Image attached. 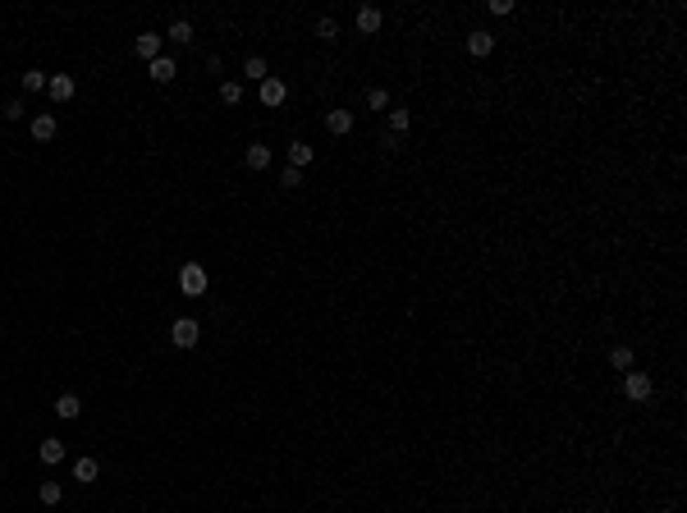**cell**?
I'll return each instance as SVG.
<instances>
[{"label":"cell","instance_id":"24","mask_svg":"<svg viewBox=\"0 0 687 513\" xmlns=\"http://www.w3.org/2000/svg\"><path fill=\"white\" fill-rule=\"evenodd\" d=\"M316 37H321V41H335V37H339V23H335V19H316Z\"/></svg>","mask_w":687,"mask_h":513},{"label":"cell","instance_id":"14","mask_svg":"<svg viewBox=\"0 0 687 513\" xmlns=\"http://www.w3.org/2000/svg\"><path fill=\"white\" fill-rule=\"evenodd\" d=\"M97 477H101V463H97V458H78V463H74V481L92 486Z\"/></svg>","mask_w":687,"mask_h":513},{"label":"cell","instance_id":"4","mask_svg":"<svg viewBox=\"0 0 687 513\" xmlns=\"http://www.w3.org/2000/svg\"><path fill=\"white\" fill-rule=\"evenodd\" d=\"M257 97H262V106H284L289 88H284L280 78H262V83H257Z\"/></svg>","mask_w":687,"mask_h":513},{"label":"cell","instance_id":"2","mask_svg":"<svg viewBox=\"0 0 687 513\" xmlns=\"http://www.w3.org/2000/svg\"><path fill=\"white\" fill-rule=\"evenodd\" d=\"M623 394H628L632 404H646V399L655 394V380H651L646 371H623Z\"/></svg>","mask_w":687,"mask_h":513},{"label":"cell","instance_id":"27","mask_svg":"<svg viewBox=\"0 0 687 513\" xmlns=\"http://www.w3.org/2000/svg\"><path fill=\"white\" fill-rule=\"evenodd\" d=\"M280 184H284V188H298V184H302V170H293V165H289V170L280 175Z\"/></svg>","mask_w":687,"mask_h":513},{"label":"cell","instance_id":"15","mask_svg":"<svg viewBox=\"0 0 687 513\" xmlns=\"http://www.w3.org/2000/svg\"><path fill=\"white\" fill-rule=\"evenodd\" d=\"M55 133H60L55 115H37V119H32V138H37V142H51Z\"/></svg>","mask_w":687,"mask_h":513},{"label":"cell","instance_id":"23","mask_svg":"<svg viewBox=\"0 0 687 513\" xmlns=\"http://www.w3.org/2000/svg\"><path fill=\"white\" fill-rule=\"evenodd\" d=\"M60 495H65V491H60V481H41L37 486V500L41 504H60Z\"/></svg>","mask_w":687,"mask_h":513},{"label":"cell","instance_id":"22","mask_svg":"<svg viewBox=\"0 0 687 513\" xmlns=\"http://www.w3.org/2000/svg\"><path fill=\"white\" fill-rule=\"evenodd\" d=\"M220 101H225V106H239V101H243V83L225 78V83H220Z\"/></svg>","mask_w":687,"mask_h":513},{"label":"cell","instance_id":"6","mask_svg":"<svg viewBox=\"0 0 687 513\" xmlns=\"http://www.w3.org/2000/svg\"><path fill=\"white\" fill-rule=\"evenodd\" d=\"M46 92H51V101H74V74H51V83H46Z\"/></svg>","mask_w":687,"mask_h":513},{"label":"cell","instance_id":"28","mask_svg":"<svg viewBox=\"0 0 687 513\" xmlns=\"http://www.w3.org/2000/svg\"><path fill=\"white\" fill-rule=\"evenodd\" d=\"M491 14H500V19H504V14H513V0H491Z\"/></svg>","mask_w":687,"mask_h":513},{"label":"cell","instance_id":"21","mask_svg":"<svg viewBox=\"0 0 687 513\" xmlns=\"http://www.w3.org/2000/svg\"><path fill=\"white\" fill-rule=\"evenodd\" d=\"M408 128H413V110H389V133H408Z\"/></svg>","mask_w":687,"mask_h":513},{"label":"cell","instance_id":"10","mask_svg":"<svg viewBox=\"0 0 687 513\" xmlns=\"http://www.w3.org/2000/svg\"><path fill=\"white\" fill-rule=\"evenodd\" d=\"M37 458H41V463H46V467H55L60 458H65V440L46 436V440H41V445H37Z\"/></svg>","mask_w":687,"mask_h":513},{"label":"cell","instance_id":"18","mask_svg":"<svg viewBox=\"0 0 687 513\" xmlns=\"http://www.w3.org/2000/svg\"><path fill=\"white\" fill-rule=\"evenodd\" d=\"M610 367L614 371H632V349H628V344H614V349H610Z\"/></svg>","mask_w":687,"mask_h":513},{"label":"cell","instance_id":"11","mask_svg":"<svg viewBox=\"0 0 687 513\" xmlns=\"http://www.w3.org/2000/svg\"><path fill=\"white\" fill-rule=\"evenodd\" d=\"M243 165H248V170H271V147L252 142L248 152H243Z\"/></svg>","mask_w":687,"mask_h":513},{"label":"cell","instance_id":"16","mask_svg":"<svg viewBox=\"0 0 687 513\" xmlns=\"http://www.w3.org/2000/svg\"><path fill=\"white\" fill-rule=\"evenodd\" d=\"M243 78L262 83V78H271V69H266V60H262V55H248V60H243Z\"/></svg>","mask_w":687,"mask_h":513},{"label":"cell","instance_id":"20","mask_svg":"<svg viewBox=\"0 0 687 513\" xmlns=\"http://www.w3.org/2000/svg\"><path fill=\"white\" fill-rule=\"evenodd\" d=\"M312 156H316V152H312L307 142H293V147H289V165H293V170H302V165H312Z\"/></svg>","mask_w":687,"mask_h":513},{"label":"cell","instance_id":"13","mask_svg":"<svg viewBox=\"0 0 687 513\" xmlns=\"http://www.w3.org/2000/svg\"><path fill=\"white\" fill-rule=\"evenodd\" d=\"M353 23H358V32H362V37H371V32H380V10H371V5H362V10H358V19H353Z\"/></svg>","mask_w":687,"mask_h":513},{"label":"cell","instance_id":"25","mask_svg":"<svg viewBox=\"0 0 687 513\" xmlns=\"http://www.w3.org/2000/svg\"><path fill=\"white\" fill-rule=\"evenodd\" d=\"M367 106H371V110H385V106H389V92H385V88H367Z\"/></svg>","mask_w":687,"mask_h":513},{"label":"cell","instance_id":"8","mask_svg":"<svg viewBox=\"0 0 687 513\" xmlns=\"http://www.w3.org/2000/svg\"><path fill=\"white\" fill-rule=\"evenodd\" d=\"M326 128L335 138H349L353 133V110H326Z\"/></svg>","mask_w":687,"mask_h":513},{"label":"cell","instance_id":"1","mask_svg":"<svg viewBox=\"0 0 687 513\" xmlns=\"http://www.w3.org/2000/svg\"><path fill=\"white\" fill-rule=\"evenodd\" d=\"M206 266H197V262H184L179 266V289H184V298H202L206 293Z\"/></svg>","mask_w":687,"mask_h":513},{"label":"cell","instance_id":"5","mask_svg":"<svg viewBox=\"0 0 687 513\" xmlns=\"http://www.w3.org/2000/svg\"><path fill=\"white\" fill-rule=\"evenodd\" d=\"M491 51H495V32H486V28L467 32V55H472V60H486Z\"/></svg>","mask_w":687,"mask_h":513},{"label":"cell","instance_id":"12","mask_svg":"<svg viewBox=\"0 0 687 513\" xmlns=\"http://www.w3.org/2000/svg\"><path fill=\"white\" fill-rule=\"evenodd\" d=\"M147 74H152V83H170V78L179 74V65L170 55H161V60H152V65H147Z\"/></svg>","mask_w":687,"mask_h":513},{"label":"cell","instance_id":"3","mask_svg":"<svg viewBox=\"0 0 687 513\" xmlns=\"http://www.w3.org/2000/svg\"><path fill=\"white\" fill-rule=\"evenodd\" d=\"M197 339H202V326H197L193 317H179L175 326H170V344H175V349H193Z\"/></svg>","mask_w":687,"mask_h":513},{"label":"cell","instance_id":"7","mask_svg":"<svg viewBox=\"0 0 687 513\" xmlns=\"http://www.w3.org/2000/svg\"><path fill=\"white\" fill-rule=\"evenodd\" d=\"M133 51H138V60H147V65L161 60V32H142V37L133 41Z\"/></svg>","mask_w":687,"mask_h":513},{"label":"cell","instance_id":"19","mask_svg":"<svg viewBox=\"0 0 687 513\" xmlns=\"http://www.w3.org/2000/svg\"><path fill=\"white\" fill-rule=\"evenodd\" d=\"M23 83V92H46V83H51V74H41V69H28V74L19 78Z\"/></svg>","mask_w":687,"mask_h":513},{"label":"cell","instance_id":"9","mask_svg":"<svg viewBox=\"0 0 687 513\" xmlns=\"http://www.w3.org/2000/svg\"><path fill=\"white\" fill-rule=\"evenodd\" d=\"M78 413H83V399H78L74 389H65V394L55 399V417H65V422H74Z\"/></svg>","mask_w":687,"mask_h":513},{"label":"cell","instance_id":"17","mask_svg":"<svg viewBox=\"0 0 687 513\" xmlns=\"http://www.w3.org/2000/svg\"><path fill=\"white\" fill-rule=\"evenodd\" d=\"M165 37L179 41V46H188V41H193V23H188V19H175L170 28H165Z\"/></svg>","mask_w":687,"mask_h":513},{"label":"cell","instance_id":"26","mask_svg":"<svg viewBox=\"0 0 687 513\" xmlns=\"http://www.w3.org/2000/svg\"><path fill=\"white\" fill-rule=\"evenodd\" d=\"M0 115H5V119H23V101H5V106H0Z\"/></svg>","mask_w":687,"mask_h":513}]
</instances>
